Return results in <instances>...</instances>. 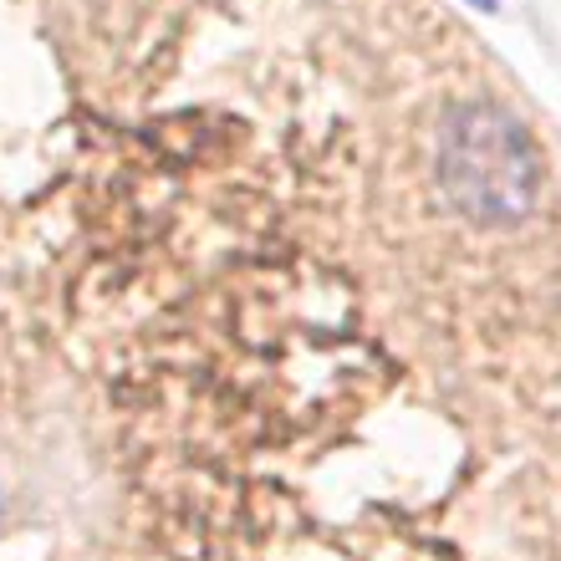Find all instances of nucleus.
Masks as SVG:
<instances>
[{"mask_svg":"<svg viewBox=\"0 0 561 561\" xmlns=\"http://www.w3.org/2000/svg\"><path fill=\"white\" fill-rule=\"evenodd\" d=\"M474 5H495V0H474Z\"/></svg>","mask_w":561,"mask_h":561,"instance_id":"obj_2","label":"nucleus"},{"mask_svg":"<svg viewBox=\"0 0 561 561\" xmlns=\"http://www.w3.org/2000/svg\"><path fill=\"white\" fill-rule=\"evenodd\" d=\"M439 179L449 199L474 220H516L536 199L531 138L495 107H465L439 144Z\"/></svg>","mask_w":561,"mask_h":561,"instance_id":"obj_1","label":"nucleus"}]
</instances>
